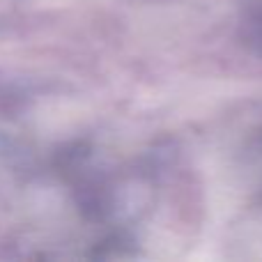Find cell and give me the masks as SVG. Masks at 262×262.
<instances>
[{"label":"cell","mask_w":262,"mask_h":262,"mask_svg":"<svg viewBox=\"0 0 262 262\" xmlns=\"http://www.w3.org/2000/svg\"><path fill=\"white\" fill-rule=\"evenodd\" d=\"M239 37L253 53L262 55V0H253L242 16Z\"/></svg>","instance_id":"obj_1"},{"label":"cell","mask_w":262,"mask_h":262,"mask_svg":"<svg viewBox=\"0 0 262 262\" xmlns=\"http://www.w3.org/2000/svg\"><path fill=\"white\" fill-rule=\"evenodd\" d=\"M18 3H21V0H0V23L12 16L14 9L18 7Z\"/></svg>","instance_id":"obj_2"}]
</instances>
